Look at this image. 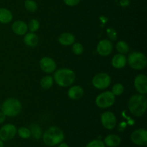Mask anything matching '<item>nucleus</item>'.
<instances>
[{
	"mask_svg": "<svg viewBox=\"0 0 147 147\" xmlns=\"http://www.w3.org/2000/svg\"><path fill=\"white\" fill-rule=\"evenodd\" d=\"M147 107L146 96L143 94L132 96L128 102L129 111L136 117H141L145 113Z\"/></svg>",
	"mask_w": 147,
	"mask_h": 147,
	"instance_id": "f257e3e1",
	"label": "nucleus"
},
{
	"mask_svg": "<svg viewBox=\"0 0 147 147\" xmlns=\"http://www.w3.org/2000/svg\"><path fill=\"white\" fill-rule=\"evenodd\" d=\"M42 138L46 146H54L63 142L65 135L61 129L57 126H51L42 134Z\"/></svg>",
	"mask_w": 147,
	"mask_h": 147,
	"instance_id": "f03ea898",
	"label": "nucleus"
},
{
	"mask_svg": "<svg viewBox=\"0 0 147 147\" xmlns=\"http://www.w3.org/2000/svg\"><path fill=\"white\" fill-rule=\"evenodd\" d=\"M54 79L59 86L65 88L73 85L76 80V75L70 69L61 68L56 70Z\"/></svg>",
	"mask_w": 147,
	"mask_h": 147,
	"instance_id": "7ed1b4c3",
	"label": "nucleus"
},
{
	"mask_svg": "<svg viewBox=\"0 0 147 147\" xmlns=\"http://www.w3.org/2000/svg\"><path fill=\"white\" fill-rule=\"evenodd\" d=\"M1 112L9 117L18 116L22 111V104L19 100L14 98H9L4 100L1 106Z\"/></svg>",
	"mask_w": 147,
	"mask_h": 147,
	"instance_id": "20e7f679",
	"label": "nucleus"
},
{
	"mask_svg": "<svg viewBox=\"0 0 147 147\" xmlns=\"http://www.w3.org/2000/svg\"><path fill=\"white\" fill-rule=\"evenodd\" d=\"M127 63L132 69L141 70L147 65V59L144 53L140 52H133L129 55Z\"/></svg>",
	"mask_w": 147,
	"mask_h": 147,
	"instance_id": "39448f33",
	"label": "nucleus"
},
{
	"mask_svg": "<svg viewBox=\"0 0 147 147\" xmlns=\"http://www.w3.org/2000/svg\"><path fill=\"white\" fill-rule=\"evenodd\" d=\"M115 100L116 98L111 91H105L96 97V104L100 109H107L114 104Z\"/></svg>",
	"mask_w": 147,
	"mask_h": 147,
	"instance_id": "423d86ee",
	"label": "nucleus"
},
{
	"mask_svg": "<svg viewBox=\"0 0 147 147\" xmlns=\"http://www.w3.org/2000/svg\"><path fill=\"white\" fill-rule=\"evenodd\" d=\"M111 83V78L106 73H100L96 74L92 80V84L96 88L103 90L107 88Z\"/></svg>",
	"mask_w": 147,
	"mask_h": 147,
	"instance_id": "0eeeda50",
	"label": "nucleus"
},
{
	"mask_svg": "<svg viewBox=\"0 0 147 147\" xmlns=\"http://www.w3.org/2000/svg\"><path fill=\"white\" fill-rule=\"evenodd\" d=\"M130 138L134 144L146 146L147 144V131L144 129H136L132 132Z\"/></svg>",
	"mask_w": 147,
	"mask_h": 147,
	"instance_id": "6e6552de",
	"label": "nucleus"
},
{
	"mask_svg": "<svg viewBox=\"0 0 147 147\" xmlns=\"http://www.w3.org/2000/svg\"><path fill=\"white\" fill-rule=\"evenodd\" d=\"M17 134V128L11 123L5 124L0 129V139L3 142L11 140Z\"/></svg>",
	"mask_w": 147,
	"mask_h": 147,
	"instance_id": "1a4fd4ad",
	"label": "nucleus"
},
{
	"mask_svg": "<svg viewBox=\"0 0 147 147\" xmlns=\"http://www.w3.org/2000/svg\"><path fill=\"white\" fill-rule=\"evenodd\" d=\"M100 121L103 127L109 130L114 129L117 123V120L114 113L111 111H106L100 116Z\"/></svg>",
	"mask_w": 147,
	"mask_h": 147,
	"instance_id": "9d476101",
	"label": "nucleus"
},
{
	"mask_svg": "<svg viewBox=\"0 0 147 147\" xmlns=\"http://www.w3.org/2000/svg\"><path fill=\"white\" fill-rule=\"evenodd\" d=\"M96 50L100 55L106 57V56L109 55L112 53L113 44L111 40H107V39L102 40L98 43Z\"/></svg>",
	"mask_w": 147,
	"mask_h": 147,
	"instance_id": "9b49d317",
	"label": "nucleus"
},
{
	"mask_svg": "<svg viewBox=\"0 0 147 147\" xmlns=\"http://www.w3.org/2000/svg\"><path fill=\"white\" fill-rule=\"evenodd\" d=\"M134 87L139 94L146 95L147 93V77L144 74H139L135 78Z\"/></svg>",
	"mask_w": 147,
	"mask_h": 147,
	"instance_id": "f8f14e48",
	"label": "nucleus"
},
{
	"mask_svg": "<svg viewBox=\"0 0 147 147\" xmlns=\"http://www.w3.org/2000/svg\"><path fill=\"white\" fill-rule=\"evenodd\" d=\"M40 67L43 72L46 73H51L55 72L57 65L53 58L44 57L40 60Z\"/></svg>",
	"mask_w": 147,
	"mask_h": 147,
	"instance_id": "ddd939ff",
	"label": "nucleus"
},
{
	"mask_svg": "<svg viewBox=\"0 0 147 147\" xmlns=\"http://www.w3.org/2000/svg\"><path fill=\"white\" fill-rule=\"evenodd\" d=\"M11 30L17 35H24L27 32L28 26L22 20L15 21L11 25Z\"/></svg>",
	"mask_w": 147,
	"mask_h": 147,
	"instance_id": "4468645a",
	"label": "nucleus"
},
{
	"mask_svg": "<svg viewBox=\"0 0 147 147\" xmlns=\"http://www.w3.org/2000/svg\"><path fill=\"white\" fill-rule=\"evenodd\" d=\"M127 63V58L123 54L115 55L111 60V64L113 67L116 69H121L126 66Z\"/></svg>",
	"mask_w": 147,
	"mask_h": 147,
	"instance_id": "2eb2a0df",
	"label": "nucleus"
},
{
	"mask_svg": "<svg viewBox=\"0 0 147 147\" xmlns=\"http://www.w3.org/2000/svg\"><path fill=\"white\" fill-rule=\"evenodd\" d=\"M83 95H84V90L80 86H73L69 89L67 92L68 97L73 100H78L83 97Z\"/></svg>",
	"mask_w": 147,
	"mask_h": 147,
	"instance_id": "dca6fc26",
	"label": "nucleus"
},
{
	"mask_svg": "<svg viewBox=\"0 0 147 147\" xmlns=\"http://www.w3.org/2000/svg\"><path fill=\"white\" fill-rule=\"evenodd\" d=\"M75 36L69 32H63L59 36L58 42L63 46L72 45L75 42Z\"/></svg>",
	"mask_w": 147,
	"mask_h": 147,
	"instance_id": "f3484780",
	"label": "nucleus"
},
{
	"mask_svg": "<svg viewBox=\"0 0 147 147\" xmlns=\"http://www.w3.org/2000/svg\"><path fill=\"white\" fill-rule=\"evenodd\" d=\"M121 142V139L118 135L116 134H109L106 136L104 139L105 146L108 147H118L120 145Z\"/></svg>",
	"mask_w": 147,
	"mask_h": 147,
	"instance_id": "a211bd4d",
	"label": "nucleus"
},
{
	"mask_svg": "<svg viewBox=\"0 0 147 147\" xmlns=\"http://www.w3.org/2000/svg\"><path fill=\"white\" fill-rule=\"evenodd\" d=\"M24 42L26 45L29 47H36L39 42V38L37 34H34V32H27L24 34Z\"/></svg>",
	"mask_w": 147,
	"mask_h": 147,
	"instance_id": "6ab92c4d",
	"label": "nucleus"
},
{
	"mask_svg": "<svg viewBox=\"0 0 147 147\" xmlns=\"http://www.w3.org/2000/svg\"><path fill=\"white\" fill-rule=\"evenodd\" d=\"M13 15L11 11L6 8H0V23L8 24L12 20Z\"/></svg>",
	"mask_w": 147,
	"mask_h": 147,
	"instance_id": "aec40b11",
	"label": "nucleus"
},
{
	"mask_svg": "<svg viewBox=\"0 0 147 147\" xmlns=\"http://www.w3.org/2000/svg\"><path fill=\"white\" fill-rule=\"evenodd\" d=\"M31 136L34 139H40L42 136V130L41 127L37 123H32L30 127Z\"/></svg>",
	"mask_w": 147,
	"mask_h": 147,
	"instance_id": "412c9836",
	"label": "nucleus"
},
{
	"mask_svg": "<svg viewBox=\"0 0 147 147\" xmlns=\"http://www.w3.org/2000/svg\"><path fill=\"white\" fill-rule=\"evenodd\" d=\"M53 85V78L52 76H47L43 77L40 80V86L45 90L50 89Z\"/></svg>",
	"mask_w": 147,
	"mask_h": 147,
	"instance_id": "4be33fe9",
	"label": "nucleus"
},
{
	"mask_svg": "<svg viewBox=\"0 0 147 147\" xmlns=\"http://www.w3.org/2000/svg\"><path fill=\"white\" fill-rule=\"evenodd\" d=\"M116 50L120 54H126L129 51V45L124 41H119L116 44Z\"/></svg>",
	"mask_w": 147,
	"mask_h": 147,
	"instance_id": "5701e85b",
	"label": "nucleus"
},
{
	"mask_svg": "<svg viewBox=\"0 0 147 147\" xmlns=\"http://www.w3.org/2000/svg\"><path fill=\"white\" fill-rule=\"evenodd\" d=\"M17 133L18 134L19 136L22 139H27L31 137V133H30V129L26 127H21L17 130Z\"/></svg>",
	"mask_w": 147,
	"mask_h": 147,
	"instance_id": "b1692460",
	"label": "nucleus"
},
{
	"mask_svg": "<svg viewBox=\"0 0 147 147\" xmlns=\"http://www.w3.org/2000/svg\"><path fill=\"white\" fill-rule=\"evenodd\" d=\"M24 7L30 12H34L37 9V4L33 0H26L24 1Z\"/></svg>",
	"mask_w": 147,
	"mask_h": 147,
	"instance_id": "393cba45",
	"label": "nucleus"
},
{
	"mask_svg": "<svg viewBox=\"0 0 147 147\" xmlns=\"http://www.w3.org/2000/svg\"><path fill=\"white\" fill-rule=\"evenodd\" d=\"M111 92L115 96H121L124 92V87L121 83H116L112 88Z\"/></svg>",
	"mask_w": 147,
	"mask_h": 147,
	"instance_id": "a878e982",
	"label": "nucleus"
},
{
	"mask_svg": "<svg viewBox=\"0 0 147 147\" xmlns=\"http://www.w3.org/2000/svg\"><path fill=\"white\" fill-rule=\"evenodd\" d=\"M27 26H28V29L31 32H35L40 28V22H38V20L32 19V20H30Z\"/></svg>",
	"mask_w": 147,
	"mask_h": 147,
	"instance_id": "bb28decb",
	"label": "nucleus"
},
{
	"mask_svg": "<svg viewBox=\"0 0 147 147\" xmlns=\"http://www.w3.org/2000/svg\"><path fill=\"white\" fill-rule=\"evenodd\" d=\"M73 53L76 55H80L83 53V46L80 43H73V47H72Z\"/></svg>",
	"mask_w": 147,
	"mask_h": 147,
	"instance_id": "cd10ccee",
	"label": "nucleus"
},
{
	"mask_svg": "<svg viewBox=\"0 0 147 147\" xmlns=\"http://www.w3.org/2000/svg\"><path fill=\"white\" fill-rule=\"evenodd\" d=\"M106 32H107V36L109 39H110L111 41H116L118 38V34L117 32L116 31V30L113 28H109L106 30Z\"/></svg>",
	"mask_w": 147,
	"mask_h": 147,
	"instance_id": "c85d7f7f",
	"label": "nucleus"
},
{
	"mask_svg": "<svg viewBox=\"0 0 147 147\" xmlns=\"http://www.w3.org/2000/svg\"><path fill=\"white\" fill-rule=\"evenodd\" d=\"M86 147H106L103 142L99 139H94L86 144Z\"/></svg>",
	"mask_w": 147,
	"mask_h": 147,
	"instance_id": "c756f323",
	"label": "nucleus"
},
{
	"mask_svg": "<svg viewBox=\"0 0 147 147\" xmlns=\"http://www.w3.org/2000/svg\"><path fill=\"white\" fill-rule=\"evenodd\" d=\"M63 1L66 5L70 6V7H74L80 3V0H63Z\"/></svg>",
	"mask_w": 147,
	"mask_h": 147,
	"instance_id": "7c9ffc66",
	"label": "nucleus"
},
{
	"mask_svg": "<svg viewBox=\"0 0 147 147\" xmlns=\"http://www.w3.org/2000/svg\"><path fill=\"white\" fill-rule=\"evenodd\" d=\"M130 4V1L129 0H121L120 1V5L122 7H126L129 5Z\"/></svg>",
	"mask_w": 147,
	"mask_h": 147,
	"instance_id": "2f4dec72",
	"label": "nucleus"
},
{
	"mask_svg": "<svg viewBox=\"0 0 147 147\" xmlns=\"http://www.w3.org/2000/svg\"><path fill=\"white\" fill-rule=\"evenodd\" d=\"M6 119V116L2 113L1 111H0V124L2 123H4Z\"/></svg>",
	"mask_w": 147,
	"mask_h": 147,
	"instance_id": "473e14b6",
	"label": "nucleus"
},
{
	"mask_svg": "<svg viewBox=\"0 0 147 147\" xmlns=\"http://www.w3.org/2000/svg\"><path fill=\"white\" fill-rule=\"evenodd\" d=\"M125 127H126V123H121L120 125H119V128H118V130H119L120 131H122L125 129Z\"/></svg>",
	"mask_w": 147,
	"mask_h": 147,
	"instance_id": "72a5a7b5",
	"label": "nucleus"
},
{
	"mask_svg": "<svg viewBox=\"0 0 147 147\" xmlns=\"http://www.w3.org/2000/svg\"><path fill=\"white\" fill-rule=\"evenodd\" d=\"M57 147H69L68 145L66 143H63V142H61L60 144H59L58 146Z\"/></svg>",
	"mask_w": 147,
	"mask_h": 147,
	"instance_id": "f704fd0d",
	"label": "nucleus"
},
{
	"mask_svg": "<svg viewBox=\"0 0 147 147\" xmlns=\"http://www.w3.org/2000/svg\"><path fill=\"white\" fill-rule=\"evenodd\" d=\"M0 147H4V142L0 139Z\"/></svg>",
	"mask_w": 147,
	"mask_h": 147,
	"instance_id": "c9c22d12",
	"label": "nucleus"
},
{
	"mask_svg": "<svg viewBox=\"0 0 147 147\" xmlns=\"http://www.w3.org/2000/svg\"><path fill=\"white\" fill-rule=\"evenodd\" d=\"M0 109H1V106H0Z\"/></svg>",
	"mask_w": 147,
	"mask_h": 147,
	"instance_id": "e433bc0d",
	"label": "nucleus"
}]
</instances>
